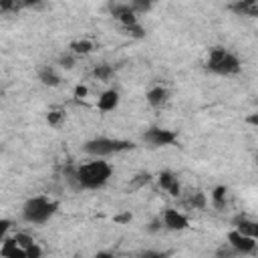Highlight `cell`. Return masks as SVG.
<instances>
[{
    "label": "cell",
    "mask_w": 258,
    "mask_h": 258,
    "mask_svg": "<svg viewBox=\"0 0 258 258\" xmlns=\"http://www.w3.org/2000/svg\"><path fill=\"white\" fill-rule=\"evenodd\" d=\"M95 48V44H93V40H89V38H81V40H73L71 42V52L75 54V56H85V54H89L91 50Z\"/></svg>",
    "instance_id": "obj_16"
},
{
    "label": "cell",
    "mask_w": 258,
    "mask_h": 258,
    "mask_svg": "<svg viewBox=\"0 0 258 258\" xmlns=\"http://www.w3.org/2000/svg\"><path fill=\"white\" fill-rule=\"evenodd\" d=\"M151 181V175L149 173H139V175H135L133 177V181H131V185H129V189H139V187H143L145 183H149Z\"/></svg>",
    "instance_id": "obj_26"
},
{
    "label": "cell",
    "mask_w": 258,
    "mask_h": 258,
    "mask_svg": "<svg viewBox=\"0 0 258 258\" xmlns=\"http://www.w3.org/2000/svg\"><path fill=\"white\" fill-rule=\"evenodd\" d=\"M95 258H113V254L103 250V252H97V254H95Z\"/></svg>",
    "instance_id": "obj_34"
},
{
    "label": "cell",
    "mask_w": 258,
    "mask_h": 258,
    "mask_svg": "<svg viewBox=\"0 0 258 258\" xmlns=\"http://www.w3.org/2000/svg\"><path fill=\"white\" fill-rule=\"evenodd\" d=\"M228 8L238 16H258V0H236Z\"/></svg>",
    "instance_id": "obj_9"
},
{
    "label": "cell",
    "mask_w": 258,
    "mask_h": 258,
    "mask_svg": "<svg viewBox=\"0 0 258 258\" xmlns=\"http://www.w3.org/2000/svg\"><path fill=\"white\" fill-rule=\"evenodd\" d=\"M125 32L129 34V36H133V38H143L145 36V28L137 22V24H133V26H127L125 28Z\"/></svg>",
    "instance_id": "obj_27"
},
{
    "label": "cell",
    "mask_w": 258,
    "mask_h": 258,
    "mask_svg": "<svg viewBox=\"0 0 258 258\" xmlns=\"http://www.w3.org/2000/svg\"><path fill=\"white\" fill-rule=\"evenodd\" d=\"M145 99H147V103H149L151 107L159 109V107H163V105L167 103V99H169V91H167L165 87L157 85V87H151V89L145 93Z\"/></svg>",
    "instance_id": "obj_10"
},
{
    "label": "cell",
    "mask_w": 258,
    "mask_h": 258,
    "mask_svg": "<svg viewBox=\"0 0 258 258\" xmlns=\"http://www.w3.org/2000/svg\"><path fill=\"white\" fill-rule=\"evenodd\" d=\"M111 173H113V167L107 161L95 159V161L83 163L79 167H69L67 179L77 189H99L109 181Z\"/></svg>",
    "instance_id": "obj_1"
},
{
    "label": "cell",
    "mask_w": 258,
    "mask_h": 258,
    "mask_svg": "<svg viewBox=\"0 0 258 258\" xmlns=\"http://www.w3.org/2000/svg\"><path fill=\"white\" fill-rule=\"evenodd\" d=\"M129 6H131V8H133V12L139 16V14L147 12V10H151V6H153V4H151L149 0H131V2H129Z\"/></svg>",
    "instance_id": "obj_21"
},
{
    "label": "cell",
    "mask_w": 258,
    "mask_h": 258,
    "mask_svg": "<svg viewBox=\"0 0 258 258\" xmlns=\"http://www.w3.org/2000/svg\"><path fill=\"white\" fill-rule=\"evenodd\" d=\"M187 206L194 208V210H204L206 208V196L202 191H191V196L187 200Z\"/></svg>",
    "instance_id": "obj_19"
},
{
    "label": "cell",
    "mask_w": 258,
    "mask_h": 258,
    "mask_svg": "<svg viewBox=\"0 0 258 258\" xmlns=\"http://www.w3.org/2000/svg\"><path fill=\"white\" fill-rule=\"evenodd\" d=\"M143 141L149 143L151 147H167L177 141V133L171 129H163V127H149L143 133Z\"/></svg>",
    "instance_id": "obj_5"
},
{
    "label": "cell",
    "mask_w": 258,
    "mask_h": 258,
    "mask_svg": "<svg viewBox=\"0 0 258 258\" xmlns=\"http://www.w3.org/2000/svg\"><path fill=\"white\" fill-rule=\"evenodd\" d=\"M10 230V220H0V244L6 240V232Z\"/></svg>",
    "instance_id": "obj_30"
},
{
    "label": "cell",
    "mask_w": 258,
    "mask_h": 258,
    "mask_svg": "<svg viewBox=\"0 0 258 258\" xmlns=\"http://www.w3.org/2000/svg\"><path fill=\"white\" fill-rule=\"evenodd\" d=\"M22 6V2H16V0H0V14H12V12H18Z\"/></svg>",
    "instance_id": "obj_20"
},
{
    "label": "cell",
    "mask_w": 258,
    "mask_h": 258,
    "mask_svg": "<svg viewBox=\"0 0 258 258\" xmlns=\"http://www.w3.org/2000/svg\"><path fill=\"white\" fill-rule=\"evenodd\" d=\"M58 210V204L46 196H34L30 200H26V204L22 206V218L28 224H44L48 222Z\"/></svg>",
    "instance_id": "obj_2"
},
{
    "label": "cell",
    "mask_w": 258,
    "mask_h": 258,
    "mask_svg": "<svg viewBox=\"0 0 258 258\" xmlns=\"http://www.w3.org/2000/svg\"><path fill=\"white\" fill-rule=\"evenodd\" d=\"M135 143L131 141H125V139H113V137H93L89 141H85L83 145V151L87 155H93L97 159H103V157H109V155H115V153H121V151H129L133 149Z\"/></svg>",
    "instance_id": "obj_4"
},
{
    "label": "cell",
    "mask_w": 258,
    "mask_h": 258,
    "mask_svg": "<svg viewBox=\"0 0 258 258\" xmlns=\"http://www.w3.org/2000/svg\"><path fill=\"white\" fill-rule=\"evenodd\" d=\"M38 81H40L44 87H58V85H60V75L54 71V67L44 64V67L38 69Z\"/></svg>",
    "instance_id": "obj_13"
},
{
    "label": "cell",
    "mask_w": 258,
    "mask_h": 258,
    "mask_svg": "<svg viewBox=\"0 0 258 258\" xmlns=\"http://www.w3.org/2000/svg\"><path fill=\"white\" fill-rule=\"evenodd\" d=\"M141 258H167V252H157V250H145V252H141Z\"/></svg>",
    "instance_id": "obj_29"
},
{
    "label": "cell",
    "mask_w": 258,
    "mask_h": 258,
    "mask_svg": "<svg viewBox=\"0 0 258 258\" xmlns=\"http://www.w3.org/2000/svg\"><path fill=\"white\" fill-rule=\"evenodd\" d=\"M75 60H77V56H75L73 52H64V54L58 56V64H60L62 69H67V71H71V69L75 67Z\"/></svg>",
    "instance_id": "obj_25"
},
{
    "label": "cell",
    "mask_w": 258,
    "mask_h": 258,
    "mask_svg": "<svg viewBox=\"0 0 258 258\" xmlns=\"http://www.w3.org/2000/svg\"><path fill=\"white\" fill-rule=\"evenodd\" d=\"M117 105H119V93H117L115 89L105 91V93L99 97V101H97L99 111H105V113H109V111L117 109Z\"/></svg>",
    "instance_id": "obj_14"
},
{
    "label": "cell",
    "mask_w": 258,
    "mask_h": 258,
    "mask_svg": "<svg viewBox=\"0 0 258 258\" xmlns=\"http://www.w3.org/2000/svg\"><path fill=\"white\" fill-rule=\"evenodd\" d=\"M157 181H159V185H161V189H167L169 191V196H173V198H177L179 196V191H181V185H179V181H177V177L171 173V171H161L159 175H157Z\"/></svg>",
    "instance_id": "obj_11"
},
{
    "label": "cell",
    "mask_w": 258,
    "mask_h": 258,
    "mask_svg": "<svg viewBox=\"0 0 258 258\" xmlns=\"http://www.w3.org/2000/svg\"><path fill=\"white\" fill-rule=\"evenodd\" d=\"M216 258H238V252L226 242V244H222V246L216 250Z\"/></svg>",
    "instance_id": "obj_23"
},
{
    "label": "cell",
    "mask_w": 258,
    "mask_h": 258,
    "mask_svg": "<svg viewBox=\"0 0 258 258\" xmlns=\"http://www.w3.org/2000/svg\"><path fill=\"white\" fill-rule=\"evenodd\" d=\"M161 226H163V224H161V218H155V220L149 224L147 230H149V232H157V230H161Z\"/></svg>",
    "instance_id": "obj_33"
},
{
    "label": "cell",
    "mask_w": 258,
    "mask_h": 258,
    "mask_svg": "<svg viewBox=\"0 0 258 258\" xmlns=\"http://www.w3.org/2000/svg\"><path fill=\"white\" fill-rule=\"evenodd\" d=\"M131 218H133V216H131L129 212H123V214H117V216H115V222H119V224H129Z\"/></svg>",
    "instance_id": "obj_31"
},
{
    "label": "cell",
    "mask_w": 258,
    "mask_h": 258,
    "mask_svg": "<svg viewBox=\"0 0 258 258\" xmlns=\"http://www.w3.org/2000/svg\"><path fill=\"white\" fill-rule=\"evenodd\" d=\"M0 256L2 258H26V252L14 242V238H6L0 244Z\"/></svg>",
    "instance_id": "obj_15"
},
{
    "label": "cell",
    "mask_w": 258,
    "mask_h": 258,
    "mask_svg": "<svg viewBox=\"0 0 258 258\" xmlns=\"http://www.w3.org/2000/svg\"><path fill=\"white\" fill-rule=\"evenodd\" d=\"M14 242H16L22 250H26V248H30V246L36 244V242L32 240V236H28V234H24V232H18V234L14 236Z\"/></svg>",
    "instance_id": "obj_22"
},
{
    "label": "cell",
    "mask_w": 258,
    "mask_h": 258,
    "mask_svg": "<svg viewBox=\"0 0 258 258\" xmlns=\"http://www.w3.org/2000/svg\"><path fill=\"white\" fill-rule=\"evenodd\" d=\"M226 194H228L226 185H216V187H214V191H212V202H214V206H216L218 210H222V208L226 206Z\"/></svg>",
    "instance_id": "obj_18"
},
{
    "label": "cell",
    "mask_w": 258,
    "mask_h": 258,
    "mask_svg": "<svg viewBox=\"0 0 258 258\" xmlns=\"http://www.w3.org/2000/svg\"><path fill=\"white\" fill-rule=\"evenodd\" d=\"M109 12H111L113 18H117V20L123 24V28L133 26V24L139 22V20H137V14H135L133 8L129 6V2H113V4H109Z\"/></svg>",
    "instance_id": "obj_8"
},
{
    "label": "cell",
    "mask_w": 258,
    "mask_h": 258,
    "mask_svg": "<svg viewBox=\"0 0 258 258\" xmlns=\"http://www.w3.org/2000/svg\"><path fill=\"white\" fill-rule=\"evenodd\" d=\"M159 218H161L163 228H167V230H171V232H181V230H185V228L189 226L187 216L181 214V212H177V210H173V208H165Z\"/></svg>",
    "instance_id": "obj_7"
},
{
    "label": "cell",
    "mask_w": 258,
    "mask_h": 258,
    "mask_svg": "<svg viewBox=\"0 0 258 258\" xmlns=\"http://www.w3.org/2000/svg\"><path fill=\"white\" fill-rule=\"evenodd\" d=\"M248 123L256 125V123H258V117H256V115H250V117H248Z\"/></svg>",
    "instance_id": "obj_35"
},
{
    "label": "cell",
    "mask_w": 258,
    "mask_h": 258,
    "mask_svg": "<svg viewBox=\"0 0 258 258\" xmlns=\"http://www.w3.org/2000/svg\"><path fill=\"white\" fill-rule=\"evenodd\" d=\"M62 119H64V113H62L60 109L48 111V115H46V121H48V125H52V127H58V125L62 123Z\"/></svg>",
    "instance_id": "obj_24"
},
{
    "label": "cell",
    "mask_w": 258,
    "mask_h": 258,
    "mask_svg": "<svg viewBox=\"0 0 258 258\" xmlns=\"http://www.w3.org/2000/svg\"><path fill=\"white\" fill-rule=\"evenodd\" d=\"M24 252H26V258H40V256H42V248H40L38 244H34V246H30V248H26Z\"/></svg>",
    "instance_id": "obj_28"
},
{
    "label": "cell",
    "mask_w": 258,
    "mask_h": 258,
    "mask_svg": "<svg viewBox=\"0 0 258 258\" xmlns=\"http://www.w3.org/2000/svg\"><path fill=\"white\" fill-rule=\"evenodd\" d=\"M87 93H89V91H87L85 85H77V87H75V97L83 99V97H87Z\"/></svg>",
    "instance_id": "obj_32"
},
{
    "label": "cell",
    "mask_w": 258,
    "mask_h": 258,
    "mask_svg": "<svg viewBox=\"0 0 258 258\" xmlns=\"http://www.w3.org/2000/svg\"><path fill=\"white\" fill-rule=\"evenodd\" d=\"M232 224L236 226L234 230L240 232V234H244V236H250V238H256L258 236V224L254 220L246 218V216H236Z\"/></svg>",
    "instance_id": "obj_12"
},
{
    "label": "cell",
    "mask_w": 258,
    "mask_h": 258,
    "mask_svg": "<svg viewBox=\"0 0 258 258\" xmlns=\"http://www.w3.org/2000/svg\"><path fill=\"white\" fill-rule=\"evenodd\" d=\"M93 77L99 79V81H109L113 77V67L107 64V62H101V64H97L93 69Z\"/></svg>",
    "instance_id": "obj_17"
},
{
    "label": "cell",
    "mask_w": 258,
    "mask_h": 258,
    "mask_svg": "<svg viewBox=\"0 0 258 258\" xmlns=\"http://www.w3.org/2000/svg\"><path fill=\"white\" fill-rule=\"evenodd\" d=\"M206 69L210 73H216V75H222V77H232V75H238L242 64H240V58L222 48V46H214L210 50V56H208V62H206Z\"/></svg>",
    "instance_id": "obj_3"
},
{
    "label": "cell",
    "mask_w": 258,
    "mask_h": 258,
    "mask_svg": "<svg viewBox=\"0 0 258 258\" xmlns=\"http://www.w3.org/2000/svg\"><path fill=\"white\" fill-rule=\"evenodd\" d=\"M228 244L238 252V256H246V254H254L256 252V238L244 236L236 230L228 232Z\"/></svg>",
    "instance_id": "obj_6"
}]
</instances>
